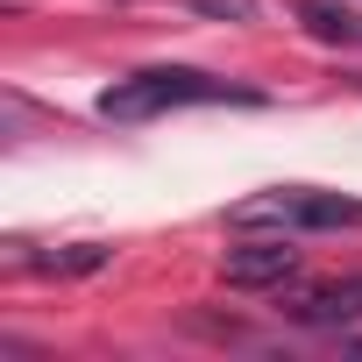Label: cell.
I'll return each instance as SVG.
<instances>
[{
  "instance_id": "cell-1",
  "label": "cell",
  "mask_w": 362,
  "mask_h": 362,
  "mask_svg": "<svg viewBox=\"0 0 362 362\" xmlns=\"http://www.w3.org/2000/svg\"><path fill=\"white\" fill-rule=\"evenodd\" d=\"M263 107V93L249 86H228V78H206V71H185V64H149L135 78H114L100 93V114L107 121H156L170 107Z\"/></svg>"
},
{
  "instance_id": "cell-2",
  "label": "cell",
  "mask_w": 362,
  "mask_h": 362,
  "mask_svg": "<svg viewBox=\"0 0 362 362\" xmlns=\"http://www.w3.org/2000/svg\"><path fill=\"white\" fill-rule=\"evenodd\" d=\"M228 228H284V235H327V228H362V199H341V192H263V199H242L228 214Z\"/></svg>"
},
{
  "instance_id": "cell-3",
  "label": "cell",
  "mask_w": 362,
  "mask_h": 362,
  "mask_svg": "<svg viewBox=\"0 0 362 362\" xmlns=\"http://www.w3.org/2000/svg\"><path fill=\"white\" fill-rule=\"evenodd\" d=\"M221 277H228L235 291H277V284L298 277V249H291L284 235H270V242H242V249L221 256Z\"/></svg>"
},
{
  "instance_id": "cell-4",
  "label": "cell",
  "mask_w": 362,
  "mask_h": 362,
  "mask_svg": "<svg viewBox=\"0 0 362 362\" xmlns=\"http://www.w3.org/2000/svg\"><path fill=\"white\" fill-rule=\"evenodd\" d=\"M298 327H355L362 320V277H341V284H313L298 305H291Z\"/></svg>"
},
{
  "instance_id": "cell-5",
  "label": "cell",
  "mask_w": 362,
  "mask_h": 362,
  "mask_svg": "<svg viewBox=\"0 0 362 362\" xmlns=\"http://www.w3.org/2000/svg\"><path fill=\"white\" fill-rule=\"evenodd\" d=\"M291 15H298L320 43H362V15L341 8V0H291Z\"/></svg>"
},
{
  "instance_id": "cell-6",
  "label": "cell",
  "mask_w": 362,
  "mask_h": 362,
  "mask_svg": "<svg viewBox=\"0 0 362 362\" xmlns=\"http://www.w3.org/2000/svg\"><path fill=\"white\" fill-rule=\"evenodd\" d=\"M43 277H86V270H100L107 263V249L100 242H71V249H57V256H29Z\"/></svg>"
},
{
  "instance_id": "cell-7",
  "label": "cell",
  "mask_w": 362,
  "mask_h": 362,
  "mask_svg": "<svg viewBox=\"0 0 362 362\" xmlns=\"http://www.w3.org/2000/svg\"><path fill=\"white\" fill-rule=\"evenodd\" d=\"M185 8L206 22H256V0H185Z\"/></svg>"
}]
</instances>
